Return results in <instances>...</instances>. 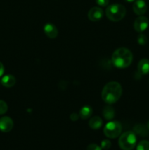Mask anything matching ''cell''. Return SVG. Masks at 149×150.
Listing matches in <instances>:
<instances>
[{"label":"cell","mask_w":149,"mask_h":150,"mask_svg":"<svg viewBox=\"0 0 149 150\" xmlns=\"http://www.w3.org/2000/svg\"><path fill=\"white\" fill-rule=\"evenodd\" d=\"M122 95L121 85L117 81H110L104 86L102 92V98L108 105L116 103Z\"/></svg>","instance_id":"1"},{"label":"cell","mask_w":149,"mask_h":150,"mask_svg":"<svg viewBox=\"0 0 149 150\" xmlns=\"http://www.w3.org/2000/svg\"><path fill=\"white\" fill-rule=\"evenodd\" d=\"M133 60V54L130 50L126 48H119L115 50L112 55V63L119 69L128 67Z\"/></svg>","instance_id":"2"},{"label":"cell","mask_w":149,"mask_h":150,"mask_svg":"<svg viewBox=\"0 0 149 150\" xmlns=\"http://www.w3.org/2000/svg\"><path fill=\"white\" fill-rule=\"evenodd\" d=\"M127 10L125 7L120 4H112L107 7L105 14L108 19L113 22H118L122 20L126 16Z\"/></svg>","instance_id":"3"},{"label":"cell","mask_w":149,"mask_h":150,"mask_svg":"<svg viewBox=\"0 0 149 150\" xmlns=\"http://www.w3.org/2000/svg\"><path fill=\"white\" fill-rule=\"evenodd\" d=\"M137 143V137L134 132L127 131L123 133L119 138L118 144L123 150H132Z\"/></svg>","instance_id":"4"},{"label":"cell","mask_w":149,"mask_h":150,"mask_svg":"<svg viewBox=\"0 0 149 150\" xmlns=\"http://www.w3.org/2000/svg\"><path fill=\"white\" fill-rule=\"evenodd\" d=\"M122 130L121 124L118 121H111L107 123L104 127V133L110 139H115L120 136Z\"/></svg>","instance_id":"5"},{"label":"cell","mask_w":149,"mask_h":150,"mask_svg":"<svg viewBox=\"0 0 149 150\" xmlns=\"http://www.w3.org/2000/svg\"><path fill=\"white\" fill-rule=\"evenodd\" d=\"M149 25V21L145 16H140L134 22V29L137 32H143L147 29Z\"/></svg>","instance_id":"6"},{"label":"cell","mask_w":149,"mask_h":150,"mask_svg":"<svg viewBox=\"0 0 149 150\" xmlns=\"http://www.w3.org/2000/svg\"><path fill=\"white\" fill-rule=\"evenodd\" d=\"M14 123L9 117H2L0 118V130L4 133H8L13 129Z\"/></svg>","instance_id":"7"},{"label":"cell","mask_w":149,"mask_h":150,"mask_svg":"<svg viewBox=\"0 0 149 150\" xmlns=\"http://www.w3.org/2000/svg\"><path fill=\"white\" fill-rule=\"evenodd\" d=\"M133 11L137 16H143L147 11V4L144 0H135L133 4Z\"/></svg>","instance_id":"8"},{"label":"cell","mask_w":149,"mask_h":150,"mask_svg":"<svg viewBox=\"0 0 149 150\" xmlns=\"http://www.w3.org/2000/svg\"><path fill=\"white\" fill-rule=\"evenodd\" d=\"M103 10L102 8L98 7H93L89 11L88 13V17H89V20L91 21L96 22L100 20L103 16Z\"/></svg>","instance_id":"9"},{"label":"cell","mask_w":149,"mask_h":150,"mask_svg":"<svg viewBox=\"0 0 149 150\" xmlns=\"http://www.w3.org/2000/svg\"><path fill=\"white\" fill-rule=\"evenodd\" d=\"M44 32L45 35L48 37L49 38L51 39H54L58 36V29L52 23H46L44 26Z\"/></svg>","instance_id":"10"},{"label":"cell","mask_w":149,"mask_h":150,"mask_svg":"<svg viewBox=\"0 0 149 150\" xmlns=\"http://www.w3.org/2000/svg\"><path fill=\"white\" fill-rule=\"evenodd\" d=\"M137 70L140 75H148L149 73V60L143 59L137 64Z\"/></svg>","instance_id":"11"},{"label":"cell","mask_w":149,"mask_h":150,"mask_svg":"<svg viewBox=\"0 0 149 150\" xmlns=\"http://www.w3.org/2000/svg\"><path fill=\"white\" fill-rule=\"evenodd\" d=\"M1 84L7 88L13 87L16 83V79L12 75H6L3 76V78L1 80Z\"/></svg>","instance_id":"12"},{"label":"cell","mask_w":149,"mask_h":150,"mask_svg":"<svg viewBox=\"0 0 149 150\" xmlns=\"http://www.w3.org/2000/svg\"><path fill=\"white\" fill-rule=\"evenodd\" d=\"M92 114H93V109H92L90 105H84L80 109L79 115L81 119L86 120V119H89V117H91Z\"/></svg>","instance_id":"13"},{"label":"cell","mask_w":149,"mask_h":150,"mask_svg":"<svg viewBox=\"0 0 149 150\" xmlns=\"http://www.w3.org/2000/svg\"><path fill=\"white\" fill-rule=\"evenodd\" d=\"M89 127L93 130H97L99 129L102 125V120L99 117H93L89 121Z\"/></svg>","instance_id":"14"},{"label":"cell","mask_w":149,"mask_h":150,"mask_svg":"<svg viewBox=\"0 0 149 150\" xmlns=\"http://www.w3.org/2000/svg\"><path fill=\"white\" fill-rule=\"evenodd\" d=\"M148 127L141 124L137 125L134 127V133L137 135H140L143 137L148 136Z\"/></svg>","instance_id":"15"},{"label":"cell","mask_w":149,"mask_h":150,"mask_svg":"<svg viewBox=\"0 0 149 150\" xmlns=\"http://www.w3.org/2000/svg\"><path fill=\"white\" fill-rule=\"evenodd\" d=\"M102 114H103L104 117L107 120H111L113 118L114 116H115L114 108L112 107H111L110 105L105 107V108L103 109V111H102Z\"/></svg>","instance_id":"16"},{"label":"cell","mask_w":149,"mask_h":150,"mask_svg":"<svg viewBox=\"0 0 149 150\" xmlns=\"http://www.w3.org/2000/svg\"><path fill=\"white\" fill-rule=\"evenodd\" d=\"M137 150H149V142L143 140L137 144Z\"/></svg>","instance_id":"17"},{"label":"cell","mask_w":149,"mask_h":150,"mask_svg":"<svg viewBox=\"0 0 149 150\" xmlns=\"http://www.w3.org/2000/svg\"><path fill=\"white\" fill-rule=\"evenodd\" d=\"M147 37L144 34H139V35L137 36V42H138V44H140V45H144L147 43Z\"/></svg>","instance_id":"18"},{"label":"cell","mask_w":149,"mask_h":150,"mask_svg":"<svg viewBox=\"0 0 149 150\" xmlns=\"http://www.w3.org/2000/svg\"><path fill=\"white\" fill-rule=\"evenodd\" d=\"M7 110H8L7 104L4 100H0V115H3V114H5Z\"/></svg>","instance_id":"19"},{"label":"cell","mask_w":149,"mask_h":150,"mask_svg":"<svg viewBox=\"0 0 149 150\" xmlns=\"http://www.w3.org/2000/svg\"><path fill=\"white\" fill-rule=\"evenodd\" d=\"M111 147V142L109 140H103L101 143V148L103 149H109Z\"/></svg>","instance_id":"20"},{"label":"cell","mask_w":149,"mask_h":150,"mask_svg":"<svg viewBox=\"0 0 149 150\" xmlns=\"http://www.w3.org/2000/svg\"><path fill=\"white\" fill-rule=\"evenodd\" d=\"M86 150H102V148L96 144H91L87 146Z\"/></svg>","instance_id":"21"},{"label":"cell","mask_w":149,"mask_h":150,"mask_svg":"<svg viewBox=\"0 0 149 150\" xmlns=\"http://www.w3.org/2000/svg\"><path fill=\"white\" fill-rule=\"evenodd\" d=\"M96 2L101 7H107L109 4V0H96Z\"/></svg>","instance_id":"22"},{"label":"cell","mask_w":149,"mask_h":150,"mask_svg":"<svg viewBox=\"0 0 149 150\" xmlns=\"http://www.w3.org/2000/svg\"><path fill=\"white\" fill-rule=\"evenodd\" d=\"M79 117H80V115H79V114H75V113H72V114L70 115V120H72V121L75 122V121H77V120H78Z\"/></svg>","instance_id":"23"},{"label":"cell","mask_w":149,"mask_h":150,"mask_svg":"<svg viewBox=\"0 0 149 150\" xmlns=\"http://www.w3.org/2000/svg\"><path fill=\"white\" fill-rule=\"evenodd\" d=\"M4 73V65H3L2 63L0 62V77H1V76H3Z\"/></svg>","instance_id":"24"},{"label":"cell","mask_w":149,"mask_h":150,"mask_svg":"<svg viewBox=\"0 0 149 150\" xmlns=\"http://www.w3.org/2000/svg\"><path fill=\"white\" fill-rule=\"evenodd\" d=\"M126 1H127V2H132V1H134L135 0H125Z\"/></svg>","instance_id":"25"},{"label":"cell","mask_w":149,"mask_h":150,"mask_svg":"<svg viewBox=\"0 0 149 150\" xmlns=\"http://www.w3.org/2000/svg\"><path fill=\"white\" fill-rule=\"evenodd\" d=\"M147 127L148 128V130H149V122H148V124H147Z\"/></svg>","instance_id":"26"}]
</instances>
